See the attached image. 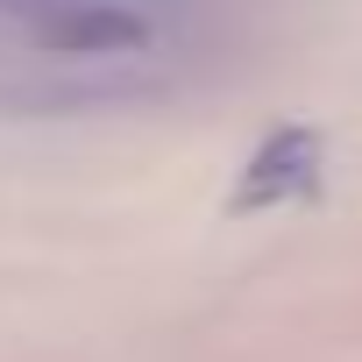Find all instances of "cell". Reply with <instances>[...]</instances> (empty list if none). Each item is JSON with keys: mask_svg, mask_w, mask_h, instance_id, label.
Segmentation results:
<instances>
[{"mask_svg": "<svg viewBox=\"0 0 362 362\" xmlns=\"http://www.w3.org/2000/svg\"><path fill=\"white\" fill-rule=\"evenodd\" d=\"M320 163H327V142L313 128H277L256 142V156L242 163V185H235V214H263V206H284V199H305L320 185Z\"/></svg>", "mask_w": 362, "mask_h": 362, "instance_id": "obj_2", "label": "cell"}, {"mask_svg": "<svg viewBox=\"0 0 362 362\" xmlns=\"http://www.w3.org/2000/svg\"><path fill=\"white\" fill-rule=\"evenodd\" d=\"M0 15L64 64H135L163 43V22L142 0H0Z\"/></svg>", "mask_w": 362, "mask_h": 362, "instance_id": "obj_1", "label": "cell"}]
</instances>
